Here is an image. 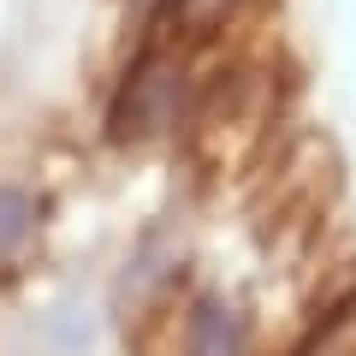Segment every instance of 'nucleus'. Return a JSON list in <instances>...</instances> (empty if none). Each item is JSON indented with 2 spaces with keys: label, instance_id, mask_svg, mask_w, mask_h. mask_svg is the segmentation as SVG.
Instances as JSON below:
<instances>
[{
  "label": "nucleus",
  "instance_id": "nucleus-1",
  "mask_svg": "<svg viewBox=\"0 0 356 356\" xmlns=\"http://www.w3.org/2000/svg\"><path fill=\"white\" fill-rule=\"evenodd\" d=\"M184 95H191V72H184V60H178V54H143V60L125 72L119 95H113L107 137H113V143H143V137H154V131L178 125Z\"/></svg>",
  "mask_w": 356,
  "mask_h": 356
},
{
  "label": "nucleus",
  "instance_id": "nucleus-5",
  "mask_svg": "<svg viewBox=\"0 0 356 356\" xmlns=\"http://www.w3.org/2000/svg\"><path fill=\"white\" fill-rule=\"evenodd\" d=\"M226 13H232V0H166V6H161V18H172L191 42L214 36V30L226 24Z\"/></svg>",
  "mask_w": 356,
  "mask_h": 356
},
{
  "label": "nucleus",
  "instance_id": "nucleus-2",
  "mask_svg": "<svg viewBox=\"0 0 356 356\" xmlns=\"http://www.w3.org/2000/svg\"><path fill=\"white\" fill-rule=\"evenodd\" d=\"M184 356H243V321L220 297H196L184 321Z\"/></svg>",
  "mask_w": 356,
  "mask_h": 356
},
{
  "label": "nucleus",
  "instance_id": "nucleus-4",
  "mask_svg": "<svg viewBox=\"0 0 356 356\" xmlns=\"http://www.w3.org/2000/svg\"><path fill=\"white\" fill-rule=\"evenodd\" d=\"M291 356H356V291L321 315V327L297 344Z\"/></svg>",
  "mask_w": 356,
  "mask_h": 356
},
{
  "label": "nucleus",
  "instance_id": "nucleus-3",
  "mask_svg": "<svg viewBox=\"0 0 356 356\" xmlns=\"http://www.w3.org/2000/svg\"><path fill=\"white\" fill-rule=\"evenodd\" d=\"M42 226V202L24 184H0V267H13Z\"/></svg>",
  "mask_w": 356,
  "mask_h": 356
}]
</instances>
